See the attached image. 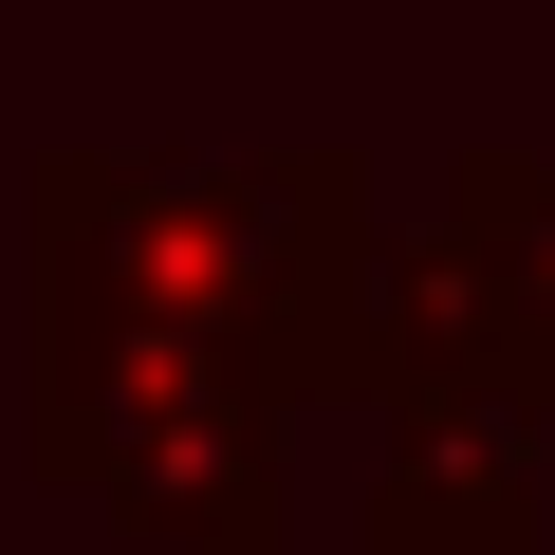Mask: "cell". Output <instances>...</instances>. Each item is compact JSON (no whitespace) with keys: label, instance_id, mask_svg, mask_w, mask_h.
Returning a JSON list of instances; mask_svg holds the SVG:
<instances>
[{"label":"cell","instance_id":"cell-1","mask_svg":"<svg viewBox=\"0 0 555 555\" xmlns=\"http://www.w3.org/2000/svg\"><path fill=\"white\" fill-rule=\"evenodd\" d=\"M371 167L352 149H241V167H185V149H38L20 167V278L38 315H185V334H241L278 389H352V259H371Z\"/></svg>","mask_w":555,"mask_h":555},{"label":"cell","instance_id":"cell-2","mask_svg":"<svg viewBox=\"0 0 555 555\" xmlns=\"http://www.w3.org/2000/svg\"><path fill=\"white\" fill-rule=\"evenodd\" d=\"M20 463L56 500H93L130 555H278L297 389L241 334H185V315H38Z\"/></svg>","mask_w":555,"mask_h":555},{"label":"cell","instance_id":"cell-3","mask_svg":"<svg viewBox=\"0 0 555 555\" xmlns=\"http://www.w3.org/2000/svg\"><path fill=\"white\" fill-rule=\"evenodd\" d=\"M371 426H389L371 555H537V444H555L537 371H426V389H371Z\"/></svg>","mask_w":555,"mask_h":555},{"label":"cell","instance_id":"cell-4","mask_svg":"<svg viewBox=\"0 0 555 555\" xmlns=\"http://www.w3.org/2000/svg\"><path fill=\"white\" fill-rule=\"evenodd\" d=\"M444 241H463V278H481L500 352L555 389V149H463V167H444Z\"/></svg>","mask_w":555,"mask_h":555}]
</instances>
